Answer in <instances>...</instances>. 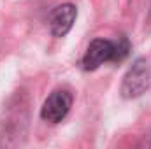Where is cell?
<instances>
[{"label": "cell", "mask_w": 151, "mask_h": 149, "mask_svg": "<svg viewBox=\"0 0 151 149\" xmlns=\"http://www.w3.org/2000/svg\"><path fill=\"white\" fill-rule=\"evenodd\" d=\"M113 53H114V42L107 40V39H95L90 42L81 65L84 70H97L100 65H104L106 62L113 60Z\"/></svg>", "instance_id": "obj_3"}, {"label": "cell", "mask_w": 151, "mask_h": 149, "mask_svg": "<svg viewBox=\"0 0 151 149\" xmlns=\"http://www.w3.org/2000/svg\"><path fill=\"white\" fill-rule=\"evenodd\" d=\"M130 53V42L125 37L118 39L114 42V53H113V60L111 62H123Z\"/></svg>", "instance_id": "obj_5"}, {"label": "cell", "mask_w": 151, "mask_h": 149, "mask_svg": "<svg viewBox=\"0 0 151 149\" xmlns=\"http://www.w3.org/2000/svg\"><path fill=\"white\" fill-rule=\"evenodd\" d=\"M72 102H74V98H72L70 91L56 90L42 104L40 117L44 121H49V123H60V121H63L67 117V114L72 107Z\"/></svg>", "instance_id": "obj_2"}, {"label": "cell", "mask_w": 151, "mask_h": 149, "mask_svg": "<svg viewBox=\"0 0 151 149\" xmlns=\"http://www.w3.org/2000/svg\"><path fill=\"white\" fill-rule=\"evenodd\" d=\"M77 18V7L74 4H62L49 14V30L55 37H65L74 27Z\"/></svg>", "instance_id": "obj_4"}, {"label": "cell", "mask_w": 151, "mask_h": 149, "mask_svg": "<svg viewBox=\"0 0 151 149\" xmlns=\"http://www.w3.org/2000/svg\"><path fill=\"white\" fill-rule=\"evenodd\" d=\"M151 86V65L146 58H137L130 69L127 70V74L123 75L121 81V97L125 100H132V98H139L141 95H144Z\"/></svg>", "instance_id": "obj_1"}]
</instances>
